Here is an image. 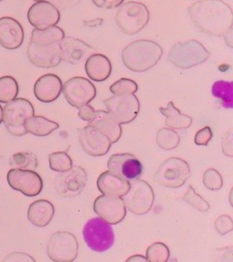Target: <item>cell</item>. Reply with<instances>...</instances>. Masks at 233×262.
I'll list each match as a JSON object with an SVG mask.
<instances>
[{"label": "cell", "instance_id": "1", "mask_svg": "<svg viewBox=\"0 0 233 262\" xmlns=\"http://www.w3.org/2000/svg\"><path fill=\"white\" fill-rule=\"evenodd\" d=\"M193 24L201 32L213 37H222L232 29L233 12L221 0H201L188 9Z\"/></svg>", "mask_w": 233, "mask_h": 262}, {"label": "cell", "instance_id": "2", "mask_svg": "<svg viewBox=\"0 0 233 262\" xmlns=\"http://www.w3.org/2000/svg\"><path fill=\"white\" fill-rule=\"evenodd\" d=\"M163 49L155 41L139 39L126 46L121 52L124 66L129 70L142 73L160 61Z\"/></svg>", "mask_w": 233, "mask_h": 262}, {"label": "cell", "instance_id": "3", "mask_svg": "<svg viewBox=\"0 0 233 262\" xmlns=\"http://www.w3.org/2000/svg\"><path fill=\"white\" fill-rule=\"evenodd\" d=\"M115 21L121 32L128 36H133L147 26L150 21V11L143 3L129 1L119 6Z\"/></svg>", "mask_w": 233, "mask_h": 262}, {"label": "cell", "instance_id": "4", "mask_svg": "<svg viewBox=\"0 0 233 262\" xmlns=\"http://www.w3.org/2000/svg\"><path fill=\"white\" fill-rule=\"evenodd\" d=\"M210 53L201 42L188 40L179 42L172 47L168 60L172 65L181 70H188L204 63Z\"/></svg>", "mask_w": 233, "mask_h": 262}, {"label": "cell", "instance_id": "5", "mask_svg": "<svg viewBox=\"0 0 233 262\" xmlns=\"http://www.w3.org/2000/svg\"><path fill=\"white\" fill-rule=\"evenodd\" d=\"M34 114V106L29 100L26 98H15L4 106L2 121L8 134L22 137L28 133L25 127L26 120Z\"/></svg>", "mask_w": 233, "mask_h": 262}, {"label": "cell", "instance_id": "6", "mask_svg": "<svg viewBox=\"0 0 233 262\" xmlns=\"http://www.w3.org/2000/svg\"><path fill=\"white\" fill-rule=\"evenodd\" d=\"M190 168L187 161L172 157L160 164L154 175L158 184L170 188H180L189 179Z\"/></svg>", "mask_w": 233, "mask_h": 262}, {"label": "cell", "instance_id": "7", "mask_svg": "<svg viewBox=\"0 0 233 262\" xmlns=\"http://www.w3.org/2000/svg\"><path fill=\"white\" fill-rule=\"evenodd\" d=\"M83 237L90 250L105 252L114 244L115 234L111 224L100 217H94L84 226Z\"/></svg>", "mask_w": 233, "mask_h": 262}, {"label": "cell", "instance_id": "8", "mask_svg": "<svg viewBox=\"0 0 233 262\" xmlns=\"http://www.w3.org/2000/svg\"><path fill=\"white\" fill-rule=\"evenodd\" d=\"M126 209L136 215H144L154 204V191L152 186L142 180H134L128 192L123 196Z\"/></svg>", "mask_w": 233, "mask_h": 262}, {"label": "cell", "instance_id": "9", "mask_svg": "<svg viewBox=\"0 0 233 262\" xmlns=\"http://www.w3.org/2000/svg\"><path fill=\"white\" fill-rule=\"evenodd\" d=\"M49 258L56 262H71L78 257V243L73 234L57 231L51 235L47 246Z\"/></svg>", "mask_w": 233, "mask_h": 262}, {"label": "cell", "instance_id": "10", "mask_svg": "<svg viewBox=\"0 0 233 262\" xmlns=\"http://www.w3.org/2000/svg\"><path fill=\"white\" fill-rule=\"evenodd\" d=\"M107 111L121 124L132 122L139 115L140 104L134 94L114 95L104 101Z\"/></svg>", "mask_w": 233, "mask_h": 262}, {"label": "cell", "instance_id": "11", "mask_svg": "<svg viewBox=\"0 0 233 262\" xmlns=\"http://www.w3.org/2000/svg\"><path fill=\"white\" fill-rule=\"evenodd\" d=\"M62 92L70 105L79 108L91 102L97 95L93 83L88 78L74 77L62 85Z\"/></svg>", "mask_w": 233, "mask_h": 262}, {"label": "cell", "instance_id": "12", "mask_svg": "<svg viewBox=\"0 0 233 262\" xmlns=\"http://www.w3.org/2000/svg\"><path fill=\"white\" fill-rule=\"evenodd\" d=\"M8 185L27 196H36L42 191L43 181L37 172L12 168L8 173Z\"/></svg>", "mask_w": 233, "mask_h": 262}, {"label": "cell", "instance_id": "13", "mask_svg": "<svg viewBox=\"0 0 233 262\" xmlns=\"http://www.w3.org/2000/svg\"><path fill=\"white\" fill-rule=\"evenodd\" d=\"M88 182V174L84 168L75 166L70 170L61 172L56 179L57 193L64 198H73L83 191Z\"/></svg>", "mask_w": 233, "mask_h": 262}, {"label": "cell", "instance_id": "14", "mask_svg": "<svg viewBox=\"0 0 233 262\" xmlns=\"http://www.w3.org/2000/svg\"><path fill=\"white\" fill-rule=\"evenodd\" d=\"M93 209L100 219L111 225L120 223L127 213L121 196L104 194L95 200Z\"/></svg>", "mask_w": 233, "mask_h": 262}, {"label": "cell", "instance_id": "15", "mask_svg": "<svg viewBox=\"0 0 233 262\" xmlns=\"http://www.w3.org/2000/svg\"><path fill=\"white\" fill-rule=\"evenodd\" d=\"M78 135L80 147L88 155L101 157L111 149V140L101 131L90 125L78 129Z\"/></svg>", "mask_w": 233, "mask_h": 262}, {"label": "cell", "instance_id": "16", "mask_svg": "<svg viewBox=\"0 0 233 262\" xmlns=\"http://www.w3.org/2000/svg\"><path fill=\"white\" fill-rule=\"evenodd\" d=\"M27 56L31 64L42 69L55 68L61 62L59 43L37 45L29 41Z\"/></svg>", "mask_w": 233, "mask_h": 262}, {"label": "cell", "instance_id": "17", "mask_svg": "<svg viewBox=\"0 0 233 262\" xmlns=\"http://www.w3.org/2000/svg\"><path fill=\"white\" fill-rule=\"evenodd\" d=\"M109 170L128 181L137 180L141 175L143 167L135 156L120 153L111 156L108 161Z\"/></svg>", "mask_w": 233, "mask_h": 262}, {"label": "cell", "instance_id": "18", "mask_svg": "<svg viewBox=\"0 0 233 262\" xmlns=\"http://www.w3.org/2000/svg\"><path fill=\"white\" fill-rule=\"evenodd\" d=\"M28 19L35 29H48L58 23L60 20V13L50 2L40 1L30 7L28 12Z\"/></svg>", "mask_w": 233, "mask_h": 262}, {"label": "cell", "instance_id": "19", "mask_svg": "<svg viewBox=\"0 0 233 262\" xmlns=\"http://www.w3.org/2000/svg\"><path fill=\"white\" fill-rule=\"evenodd\" d=\"M60 54L61 60L69 64L76 65L88 58L90 55L94 54L95 49L88 45L84 41L74 38L64 37L60 42Z\"/></svg>", "mask_w": 233, "mask_h": 262}, {"label": "cell", "instance_id": "20", "mask_svg": "<svg viewBox=\"0 0 233 262\" xmlns=\"http://www.w3.org/2000/svg\"><path fill=\"white\" fill-rule=\"evenodd\" d=\"M24 41V30L18 21L9 16L0 18V46L4 49H18Z\"/></svg>", "mask_w": 233, "mask_h": 262}, {"label": "cell", "instance_id": "21", "mask_svg": "<svg viewBox=\"0 0 233 262\" xmlns=\"http://www.w3.org/2000/svg\"><path fill=\"white\" fill-rule=\"evenodd\" d=\"M61 92V79L54 74L42 76L34 86V94L40 102H53L60 96Z\"/></svg>", "mask_w": 233, "mask_h": 262}, {"label": "cell", "instance_id": "22", "mask_svg": "<svg viewBox=\"0 0 233 262\" xmlns=\"http://www.w3.org/2000/svg\"><path fill=\"white\" fill-rule=\"evenodd\" d=\"M89 125L101 131L111 140V144L119 141L122 134L121 125L108 111H96L94 118Z\"/></svg>", "mask_w": 233, "mask_h": 262}, {"label": "cell", "instance_id": "23", "mask_svg": "<svg viewBox=\"0 0 233 262\" xmlns=\"http://www.w3.org/2000/svg\"><path fill=\"white\" fill-rule=\"evenodd\" d=\"M97 186L98 190L104 195L123 196L128 192L131 183L130 181L108 170L98 177Z\"/></svg>", "mask_w": 233, "mask_h": 262}, {"label": "cell", "instance_id": "24", "mask_svg": "<svg viewBox=\"0 0 233 262\" xmlns=\"http://www.w3.org/2000/svg\"><path fill=\"white\" fill-rule=\"evenodd\" d=\"M85 70L91 80L102 82L110 78L112 66L106 56L102 54H92L87 58Z\"/></svg>", "mask_w": 233, "mask_h": 262}, {"label": "cell", "instance_id": "25", "mask_svg": "<svg viewBox=\"0 0 233 262\" xmlns=\"http://www.w3.org/2000/svg\"><path fill=\"white\" fill-rule=\"evenodd\" d=\"M55 208L53 204L46 200L34 201L29 206L28 219L33 225L38 228H44L49 224L53 219Z\"/></svg>", "mask_w": 233, "mask_h": 262}, {"label": "cell", "instance_id": "26", "mask_svg": "<svg viewBox=\"0 0 233 262\" xmlns=\"http://www.w3.org/2000/svg\"><path fill=\"white\" fill-rule=\"evenodd\" d=\"M160 111L166 118L165 124L172 129H186L193 124V119L188 115L180 113L173 102H168L166 107L160 106Z\"/></svg>", "mask_w": 233, "mask_h": 262}, {"label": "cell", "instance_id": "27", "mask_svg": "<svg viewBox=\"0 0 233 262\" xmlns=\"http://www.w3.org/2000/svg\"><path fill=\"white\" fill-rule=\"evenodd\" d=\"M58 127L59 125L57 122L51 121L41 116H32L27 119L25 123V127L28 133L37 137L49 135Z\"/></svg>", "mask_w": 233, "mask_h": 262}, {"label": "cell", "instance_id": "28", "mask_svg": "<svg viewBox=\"0 0 233 262\" xmlns=\"http://www.w3.org/2000/svg\"><path fill=\"white\" fill-rule=\"evenodd\" d=\"M65 37V33L57 26L45 29H33L30 42L37 45H49L59 43Z\"/></svg>", "mask_w": 233, "mask_h": 262}, {"label": "cell", "instance_id": "29", "mask_svg": "<svg viewBox=\"0 0 233 262\" xmlns=\"http://www.w3.org/2000/svg\"><path fill=\"white\" fill-rule=\"evenodd\" d=\"M157 145L164 150L175 149L180 142V136L170 127H162L156 135Z\"/></svg>", "mask_w": 233, "mask_h": 262}, {"label": "cell", "instance_id": "30", "mask_svg": "<svg viewBox=\"0 0 233 262\" xmlns=\"http://www.w3.org/2000/svg\"><path fill=\"white\" fill-rule=\"evenodd\" d=\"M19 92L18 84L10 76L0 78V102L8 103L15 99Z\"/></svg>", "mask_w": 233, "mask_h": 262}, {"label": "cell", "instance_id": "31", "mask_svg": "<svg viewBox=\"0 0 233 262\" xmlns=\"http://www.w3.org/2000/svg\"><path fill=\"white\" fill-rule=\"evenodd\" d=\"M10 166L14 168L35 170L37 168V158L32 152H18L11 156Z\"/></svg>", "mask_w": 233, "mask_h": 262}, {"label": "cell", "instance_id": "32", "mask_svg": "<svg viewBox=\"0 0 233 262\" xmlns=\"http://www.w3.org/2000/svg\"><path fill=\"white\" fill-rule=\"evenodd\" d=\"M232 82L220 81L215 82L213 86V94L214 97L220 98L223 105L228 108L232 107Z\"/></svg>", "mask_w": 233, "mask_h": 262}, {"label": "cell", "instance_id": "33", "mask_svg": "<svg viewBox=\"0 0 233 262\" xmlns=\"http://www.w3.org/2000/svg\"><path fill=\"white\" fill-rule=\"evenodd\" d=\"M49 167L57 172H66L73 167V162L67 152H54L49 155Z\"/></svg>", "mask_w": 233, "mask_h": 262}, {"label": "cell", "instance_id": "34", "mask_svg": "<svg viewBox=\"0 0 233 262\" xmlns=\"http://www.w3.org/2000/svg\"><path fill=\"white\" fill-rule=\"evenodd\" d=\"M171 256V252L168 246L161 242H155L147 248L146 252L147 261L166 262L168 261Z\"/></svg>", "mask_w": 233, "mask_h": 262}, {"label": "cell", "instance_id": "35", "mask_svg": "<svg viewBox=\"0 0 233 262\" xmlns=\"http://www.w3.org/2000/svg\"><path fill=\"white\" fill-rule=\"evenodd\" d=\"M182 200L190 205L194 209L199 210L200 212H208L209 211V202L205 201L204 199L199 195L193 188V186H189L187 192L185 193L184 196H182Z\"/></svg>", "mask_w": 233, "mask_h": 262}, {"label": "cell", "instance_id": "36", "mask_svg": "<svg viewBox=\"0 0 233 262\" xmlns=\"http://www.w3.org/2000/svg\"><path fill=\"white\" fill-rule=\"evenodd\" d=\"M113 95L135 94L138 91V85L130 78H120L110 88Z\"/></svg>", "mask_w": 233, "mask_h": 262}, {"label": "cell", "instance_id": "37", "mask_svg": "<svg viewBox=\"0 0 233 262\" xmlns=\"http://www.w3.org/2000/svg\"><path fill=\"white\" fill-rule=\"evenodd\" d=\"M202 180L205 187L213 191L221 189L223 186V180L221 173L215 168H208L203 174Z\"/></svg>", "mask_w": 233, "mask_h": 262}, {"label": "cell", "instance_id": "38", "mask_svg": "<svg viewBox=\"0 0 233 262\" xmlns=\"http://www.w3.org/2000/svg\"><path fill=\"white\" fill-rule=\"evenodd\" d=\"M214 227L221 236L229 233L233 229L232 219L228 215H221L215 221Z\"/></svg>", "mask_w": 233, "mask_h": 262}, {"label": "cell", "instance_id": "39", "mask_svg": "<svg viewBox=\"0 0 233 262\" xmlns=\"http://www.w3.org/2000/svg\"><path fill=\"white\" fill-rule=\"evenodd\" d=\"M213 139V130L209 127H205L198 131L194 138V142L198 146H207Z\"/></svg>", "mask_w": 233, "mask_h": 262}, {"label": "cell", "instance_id": "40", "mask_svg": "<svg viewBox=\"0 0 233 262\" xmlns=\"http://www.w3.org/2000/svg\"><path fill=\"white\" fill-rule=\"evenodd\" d=\"M222 151L224 155L231 158L233 156V142H232V133L231 131H229L226 133L225 135L222 138Z\"/></svg>", "mask_w": 233, "mask_h": 262}, {"label": "cell", "instance_id": "41", "mask_svg": "<svg viewBox=\"0 0 233 262\" xmlns=\"http://www.w3.org/2000/svg\"><path fill=\"white\" fill-rule=\"evenodd\" d=\"M124 2V0H92V3L99 8L103 9H112L119 8Z\"/></svg>", "mask_w": 233, "mask_h": 262}, {"label": "cell", "instance_id": "42", "mask_svg": "<svg viewBox=\"0 0 233 262\" xmlns=\"http://www.w3.org/2000/svg\"><path fill=\"white\" fill-rule=\"evenodd\" d=\"M78 117L82 119V120H85L87 122H90L95 116L94 108L92 106H90L89 104L84 105V106H80L78 108Z\"/></svg>", "mask_w": 233, "mask_h": 262}, {"label": "cell", "instance_id": "43", "mask_svg": "<svg viewBox=\"0 0 233 262\" xmlns=\"http://www.w3.org/2000/svg\"><path fill=\"white\" fill-rule=\"evenodd\" d=\"M4 261H23L28 262L35 261V259L29 256V254L23 253V252H13L8 255L6 258L3 259Z\"/></svg>", "mask_w": 233, "mask_h": 262}, {"label": "cell", "instance_id": "44", "mask_svg": "<svg viewBox=\"0 0 233 262\" xmlns=\"http://www.w3.org/2000/svg\"><path fill=\"white\" fill-rule=\"evenodd\" d=\"M224 37V40H225L226 44L229 46V48H232L233 47V34L232 29H229L227 32L222 36Z\"/></svg>", "mask_w": 233, "mask_h": 262}, {"label": "cell", "instance_id": "45", "mask_svg": "<svg viewBox=\"0 0 233 262\" xmlns=\"http://www.w3.org/2000/svg\"><path fill=\"white\" fill-rule=\"evenodd\" d=\"M127 261H147V258L142 255H134L131 258H128Z\"/></svg>", "mask_w": 233, "mask_h": 262}, {"label": "cell", "instance_id": "46", "mask_svg": "<svg viewBox=\"0 0 233 262\" xmlns=\"http://www.w3.org/2000/svg\"><path fill=\"white\" fill-rule=\"evenodd\" d=\"M2 118H3V108L0 106V124L2 122Z\"/></svg>", "mask_w": 233, "mask_h": 262}, {"label": "cell", "instance_id": "47", "mask_svg": "<svg viewBox=\"0 0 233 262\" xmlns=\"http://www.w3.org/2000/svg\"><path fill=\"white\" fill-rule=\"evenodd\" d=\"M35 2H40V1H45V0H34Z\"/></svg>", "mask_w": 233, "mask_h": 262}, {"label": "cell", "instance_id": "48", "mask_svg": "<svg viewBox=\"0 0 233 262\" xmlns=\"http://www.w3.org/2000/svg\"><path fill=\"white\" fill-rule=\"evenodd\" d=\"M2 1H3V0H0V2H2Z\"/></svg>", "mask_w": 233, "mask_h": 262}]
</instances>
